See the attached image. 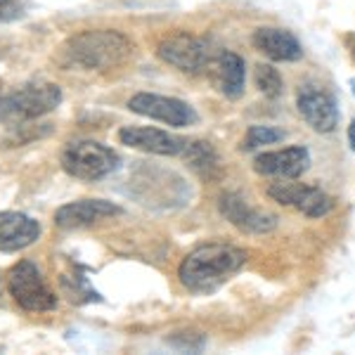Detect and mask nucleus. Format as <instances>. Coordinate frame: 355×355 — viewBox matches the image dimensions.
Listing matches in <instances>:
<instances>
[{"mask_svg": "<svg viewBox=\"0 0 355 355\" xmlns=\"http://www.w3.org/2000/svg\"><path fill=\"white\" fill-rule=\"evenodd\" d=\"M135 45L116 28H85L69 36L60 48L62 67L83 71H110L133 57Z\"/></svg>", "mask_w": 355, "mask_h": 355, "instance_id": "nucleus-1", "label": "nucleus"}, {"mask_svg": "<svg viewBox=\"0 0 355 355\" xmlns=\"http://www.w3.org/2000/svg\"><path fill=\"white\" fill-rule=\"evenodd\" d=\"M249 261V254L234 244L209 242L182 259L178 268V279L192 294H211L225 284L234 272H239Z\"/></svg>", "mask_w": 355, "mask_h": 355, "instance_id": "nucleus-2", "label": "nucleus"}, {"mask_svg": "<svg viewBox=\"0 0 355 355\" xmlns=\"http://www.w3.org/2000/svg\"><path fill=\"white\" fill-rule=\"evenodd\" d=\"M62 105V88L50 81H28L0 90V123L24 125L55 112Z\"/></svg>", "mask_w": 355, "mask_h": 355, "instance_id": "nucleus-3", "label": "nucleus"}, {"mask_svg": "<svg viewBox=\"0 0 355 355\" xmlns=\"http://www.w3.org/2000/svg\"><path fill=\"white\" fill-rule=\"evenodd\" d=\"M62 168L83 182H97L119 168V154L95 140L69 142L62 152Z\"/></svg>", "mask_w": 355, "mask_h": 355, "instance_id": "nucleus-4", "label": "nucleus"}, {"mask_svg": "<svg viewBox=\"0 0 355 355\" xmlns=\"http://www.w3.org/2000/svg\"><path fill=\"white\" fill-rule=\"evenodd\" d=\"M8 291L26 313H48L57 306L55 291L48 287L43 272L33 261H19L8 272Z\"/></svg>", "mask_w": 355, "mask_h": 355, "instance_id": "nucleus-5", "label": "nucleus"}, {"mask_svg": "<svg viewBox=\"0 0 355 355\" xmlns=\"http://www.w3.org/2000/svg\"><path fill=\"white\" fill-rule=\"evenodd\" d=\"M159 60L182 73H197L209 64V45L190 31H175L164 36L157 45Z\"/></svg>", "mask_w": 355, "mask_h": 355, "instance_id": "nucleus-6", "label": "nucleus"}, {"mask_svg": "<svg viewBox=\"0 0 355 355\" xmlns=\"http://www.w3.org/2000/svg\"><path fill=\"white\" fill-rule=\"evenodd\" d=\"M128 110L133 114H140V116L173 125V128H187V125H194L199 121L194 107L187 105L185 100L157 93H135L128 100Z\"/></svg>", "mask_w": 355, "mask_h": 355, "instance_id": "nucleus-7", "label": "nucleus"}, {"mask_svg": "<svg viewBox=\"0 0 355 355\" xmlns=\"http://www.w3.org/2000/svg\"><path fill=\"white\" fill-rule=\"evenodd\" d=\"M218 211L223 218L244 234H266L277 227V216L254 209L239 192H223L218 197Z\"/></svg>", "mask_w": 355, "mask_h": 355, "instance_id": "nucleus-8", "label": "nucleus"}, {"mask_svg": "<svg viewBox=\"0 0 355 355\" xmlns=\"http://www.w3.org/2000/svg\"><path fill=\"white\" fill-rule=\"evenodd\" d=\"M119 142L133 150L159 154V157H180L185 152L187 142L185 137L168 133L162 128H152V125H123L119 130Z\"/></svg>", "mask_w": 355, "mask_h": 355, "instance_id": "nucleus-9", "label": "nucleus"}, {"mask_svg": "<svg viewBox=\"0 0 355 355\" xmlns=\"http://www.w3.org/2000/svg\"><path fill=\"white\" fill-rule=\"evenodd\" d=\"M121 206L107 199H76L55 211V225L60 230H81V227L95 225L100 220L121 216Z\"/></svg>", "mask_w": 355, "mask_h": 355, "instance_id": "nucleus-10", "label": "nucleus"}, {"mask_svg": "<svg viewBox=\"0 0 355 355\" xmlns=\"http://www.w3.org/2000/svg\"><path fill=\"white\" fill-rule=\"evenodd\" d=\"M296 107L315 133H331L339 125V107L327 90H320L315 85H303L296 97Z\"/></svg>", "mask_w": 355, "mask_h": 355, "instance_id": "nucleus-11", "label": "nucleus"}, {"mask_svg": "<svg viewBox=\"0 0 355 355\" xmlns=\"http://www.w3.org/2000/svg\"><path fill=\"white\" fill-rule=\"evenodd\" d=\"M311 168V152L308 147L296 145L277 152H263L254 159V171L263 178H279V180H296Z\"/></svg>", "mask_w": 355, "mask_h": 355, "instance_id": "nucleus-12", "label": "nucleus"}, {"mask_svg": "<svg viewBox=\"0 0 355 355\" xmlns=\"http://www.w3.org/2000/svg\"><path fill=\"white\" fill-rule=\"evenodd\" d=\"M41 223L19 211H0V251L15 254L41 239Z\"/></svg>", "mask_w": 355, "mask_h": 355, "instance_id": "nucleus-13", "label": "nucleus"}, {"mask_svg": "<svg viewBox=\"0 0 355 355\" xmlns=\"http://www.w3.org/2000/svg\"><path fill=\"white\" fill-rule=\"evenodd\" d=\"M251 45L272 62H299L303 60V45L287 28L261 26L251 36Z\"/></svg>", "mask_w": 355, "mask_h": 355, "instance_id": "nucleus-14", "label": "nucleus"}, {"mask_svg": "<svg viewBox=\"0 0 355 355\" xmlns=\"http://www.w3.org/2000/svg\"><path fill=\"white\" fill-rule=\"evenodd\" d=\"M211 78L214 85L218 88L220 95L227 100H237L244 93L246 83V62L242 55L232 53V50H223L211 64Z\"/></svg>", "mask_w": 355, "mask_h": 355, "instance_id": "nucleus-15", "label": "nucleus"}, {"mask_svg": "<svg viewBox=\"0 0 355 355\" xmlns=\"http://www.w3.org/2000/svg\"><path fill=\"white\" fill-rule=\"evenodd\" d=\"M182 157L187 159V166H190L194 173H199L202 178H209L211 180V178L220 175V159L211 142H204V140L187 142Z\"/></svg>", "mask_w": 355, "mask_h": 355, "instance_id": "nucleus-16", "label": "nucleus"}, {"mask_svg": "<svg viewBox=\"0 0 355 355\" xmlns=\"http://www.w3.org/2000/svg\"><path fill=\"white\" fill-rule=\"evenodd\" d=\"M60 284H62V291L64 296L71 303H93V301H100V294L90 287L88 277H83L81 272H64L60 277Z\"/></svg>", "mask_w": 355, "mask_h": 355, "instance_id": "nucleus-17", "label": "nucleus"}, {"mask_svg": "<svg viewBox=\"0 0 355 355\" xmlns=\"http://www.w3.org/2000/svg\"><path fill=\"white\" fill-rule=\"evenodd\" d=\"M287 133L279 128H272V125H251L244 135V142H242V150L244 152H251V150H259L263 145H275V142L284 140Z\"/></svg>", "mask_w": 355, "mask_h": 355, "instance_id": "nucleus-18", "label": "nucleus"}, {"mask_svg": "<svg viewBox=\"0 0 355 355\" xmlns=\"http://www.w3.org/2000/svg\"><path fill=\"white\" fill-rule=\"evenodd\" d=\"M254 81L256 88L261 90L266 97H279L284 90V81L279 76V71L272 64H259L254 71Z\"/></svg>", "mask_w": 355, "mask_h": 355, "instance_id": "nucleus-19", "label": "nucleus"}, {"mask_svg": "<svg viewBox=\"0 0 355 355\" xmlns=\"http://www.w3.org/2000/svg\"><path fill=\"white\" fill-rule=\"evenodd\" d=\"M166 343L182 353H202L209 339H206V334H202V331H175V334H171L166 339Z\"/></svg>", "mask_w": 355, "mask_h": 355, "instance_id": "nucleus-20", "label": "nucleus"}, {"mask_svg": "<svg viewBox=\"0 0 355 355\" xmlns=\"http://www.w3.org/2000/svg\"><path fill=\"white\" fill-rule=\"evenodd\" d=\"M26 15L21 0H0V24H10Z\"/></svg>", "mask_w": 355, "mask_h": 355, "instance_id": "nucleus-21", "label": "nucleus"}, {"mask_svg": "<svg viewBox=\"0 0 355 355\" xmlns=\"http://www.w3.org/2000/svg\"><path fill=\"white\" fill-rule=\"evenodd\" d=\"M348 145L355 152V121H351V125H348Z\"/></svg>", "mask_w": 355, "mask_h": 355, "instance_id": "nucleus-22", "label": "nucleus"}, {"mask_svg": "<svg viewBox=\"0 0 355 355\" xmlns=\"http://www.w3.org/2000/svg\"><path fill=\"white\" fill-rule=\"evenodd\" d=\"M346 43L351 45V53L355 57V36H353V33H348V36H346Z\"/></svg>", "mask_w": 355, "mask_h": 355, "instance_id": "nucleus-23", "label": "nucleus"}, {"mask_svg": "<svg viewBox=\"0 0 355 355\" xmlns=\"http://www.w3.org/2000/svg\"><path fill=\"white\" fill-rule=\"evenodd\" d=\"M351 85H353V93H355V78H353V81H351Z\"/></svg>", "mask_w": 355, "mask_h": 355, "instance_id": "nucleus-24", "label": "nucleus"}]
</instances>
